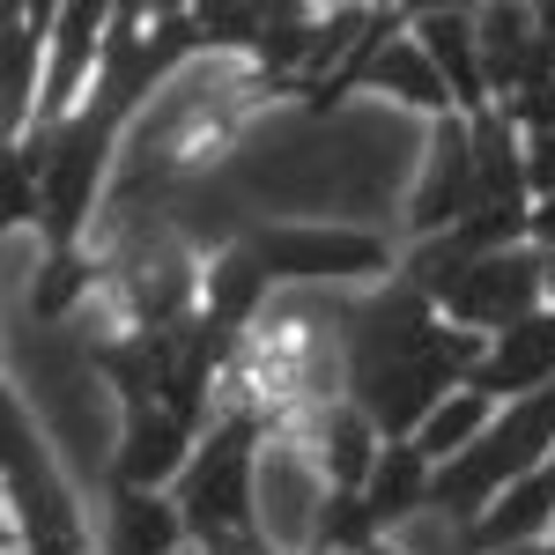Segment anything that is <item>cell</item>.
<instances>
[{
	"mask_svg": "<svg viewBox=\"0 0 555 555\" xmlns=\"http://www.w3.org/2000/svg\"><path fill=\"white\" fill-rule=\"evenodd\" d=\"M423 297L437 304L444 326H467L481 341H496L504 326L533 319L548 304V259L533 245H512V253H489L474 267H460V274H444V282H429Z\"/></svg>",
	"mask_w": 555,
	"mask_h": 555,
	"instance_id": "1",
	"label": "cell"
},
{
	"mask_svg": "<svg viewBox=\"0 0 555 555\" xmlns=\"http://www.w3.org/2000/svg\"><path fill=\"white\" fill-rule=\"evenodd\" d=\"M259 253V267L282 282V289H334V282H378L392 267L385 237L341 230V222H259L245 237Z\"/></svg>",
	"mask_w": 555,
	"mask_h": 555,
	"instance_id": "2",
	"label": "cell"
},
{
	"mask_svg": "<svg viewBox=\"0 0 555 555\" xmlns=\"http://www.w3.org/2000/svg\"><path fill=\"white\" fill-rule=\"evenodd\" d=\"M467 215H481L474 127H467V119H437V133H429V171H423V185H415V201H408V230L429 245V237L460 230Z\"/></svg>",
	"mask_w": 555,
	"mask_h": 555,
	"instance_id": "3",
	"label": "cell"
},
{
	"mask_svg": "<svg viewBox=\"0 0 555 555\" xmlns=\"http://www.w3.org/2000/svg\"><path fill=\"white\" fill-rule=\"evenodd\" d=\"M193 452H201V429L178 423L171 408H127V437H119L112 481L119 489H171V481H185Z\"/></svg>",
	"mask_w": 555,
	"mask_h": 555,
	"instance_id": "4",
	"label": "cell"
},
{
	"mask_svg": "<svg viewBox=\"0 0 555 555\" xmlns=\"http://www.w3.org/2000/svg\"><path fill=\"white\" fill-rule=\"evenodd\" d=\"M548 385H555V311L541 304L533 319H518V326H504L489 341L481 371H474V392H489L496 408H512V400H533Z\"/></svg>",
	"mask_w": 555,
	"mask_h": 555,
	"instance_id": "5",
	"label": "cell"
},
{
	"mask_svg": "<svg viewBox=\"0 0 555 555\" xmlns=\"http://www.w3.org/2000/svg\"><path fill=\"white\" fill-rule=\"evenodd\" d=\"M415 38L437 60V75L452 89L460 119H481L496 112V89H489V67H481V23L474 15H415Z\"/></svg>",
	"mask_w": 555,
	"mask_h": 555,
	"instance_id": "6",
	"label": "cell"
},
{
	"mask_svg": "<svg viewBox=\"0 0 555 555\" xmlns=\"http://www.w3.org/2000/svg\"><path fill=\"white\" fill-rule=\"evenodd\" d=\"M193 548V526L164 489H112V518H104V555H178Z\"/></svg>",
	"mask_w": 555,
	"mask_h": 555,
	"instance_id": "7",
	"label": "cell"
},
{
	"mask_svg": "<svg viewBox=\"0 0 555 555\" xmlns=\"http://www.w3.org/2000/svg\"><path fill=\"white\" fill-rule=\"evenodd\" d=\"M467 127H474L481 208H526L533 193H526V133H518V119L496 104V112H481V119H467Z\"/></svg>",
	"mask_w": 555,
	"mask_h": 555,
	"instance_id": "8",
	"label": "cell"
},
{
	"mask_svg": "<svg viewBox=\"0 0 555 555\" xmlns=\"http://www.w3.org/2000/svg\"><path fill=\"white\" fill-rule=\"evenodd\" d=\"M363 504L378 512L385 533H392L400 518H415V512H437V467L423 460V444H385L378 474H371V489H363Z\"/></svg>",
	"mask_w": 555,
	"mask_h": 555,
	"instance_id": "9",
	"label": "cell"
},
{
	"mask_svg": "<svg viewBox=\"0 0 555 555\" xmlns=\"http://www.w3.org/2000/svg\"><path fill=\"white\" fill-rule=\"evenodd\" d=\"M496 415H504V408H496L489 392L460 385V392H452V400H444V408H437V415H429V423L415 429L408 444H423V460H429V467H452L460 452H474V444L489 437V423H496Z\"/></svg>",
	"mask_w": 555,
	"mask_h": 555,
	"instance_id": "10",
	"label": "cell"
},
{
	"mask_svg": "<svg viewBox=\"0 0 555 555\" xmlns=\"http://www.w3.org/2000/svg\"><path fill=\"white\" fill-rule=\"evenodd\" d=\"M526 245H533L541 259L555 253V193H548V201H533V208H526Z\"/></svg>",
	"mask_w": 555,
	"mask_h": 555,
	"instance_id": "11",
	"label": "cell"
},
{
	"mask_svg": "<svg viewBox=\"0 0 555 555\" xmlns=\"http://www.w3.org/2000/svg\"><path fill=\"white\" fill-rule=\"evenodd\" d=\"M548 311H555V253H548Z\"/></svg>",
	"mask_w": 555,
	"mask_h": 555,
	"instance_id": "12",
	"label": "cell"
},
{
	"mask_svg": "<svg viewBox=\"0 0 555 555\" xmlns=\"http://www.w3.org/2000/svg\"><path fill=\"white\" fill-rule=\"evenodd\" d=\"M304 555H341V548H304Z\"/></svg>",
	"mask_w": 555,
	"mask_h": 555,
	"instance_id": "13",
	"label": "cell"
},
{
	"mask_svg": "<svg viewBox=\"0 0 555 555\" xmlns=\"http://www.w3.org/2000/svg\"><path fill=\"white\" fill-rule=\"evenodd\" d=\"M371 555H392V541H385V548H371Z\"/></svg>",
	"mask_w": 555,
	"mask_h": 555,
	"instance_id": "14",
	"label": "cell"
}]
</instances>
